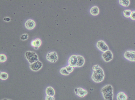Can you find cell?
<instances>
[{
  "mask_svg": "<svg viewBox=\"0 0 135 100\" xmlns=\"http://www.w3.org/2000/svg\"><path fill=\"white\" fill-rule=\"evenodd\" d=\"M101 92L105 100H113V88L111 85H107L102 87Z\"/></svg>",
  "mask_w": 135,
  "mask_h": 100,
  "instance_id": "cell-1",
  "label": "cell"
},
{
  "mask_svg": "<svg viewBox=\"0 0 135 100\" xmlns=\"http://www.w3.org/2000/svg\"><path fill=\"white\" fill-rule=\"evenodd\" d=\"M46 93L47 95L54 96L55 94V91L54 88L51 87H48L46 89Z\"/></svg>",
  "mask_w": 135,
  "mask_h": 100,
  "instance_id": "cell-15",
  "label": "cell"
},
{
  "mask_svg": "<svg viewBox=\"0 0 135 100\" xmlns=\"http://www.w3.org/2000/svg\"><path fill=\"white\" fill-rule=\"evenodd\" d=\"M35 25L36 24L35 22L33 20L31 19L28 20L25 24L26 27L29 30L33 29L35 27Z\"/></svg>",
  "mask_w": 135,
  "mask_h": 100,
  "instance_id": "cell-11",
  "label": "cell"
},
{
  "mask_svg": "<svg viewBox=\"0 0 135 100\" xmlns=\"http://www.w3.org/2000/svg\"><path fill=\"white\" fill-rule=\"evenodd\" d=\"M66 69L67 70V71L69 72V73H71L73 72V70H74V68H73V67L72 66H71L68 65L66 66L65 67Z\"/></svg>",
  "mask_w": 135,
  "mask_h": 100,
  "instance_id": "cell-22",
  "label": "cell"
},
{
  "mask_svg": "<svg viewBox=\"0 0 135 100\" xmlns=\"http://www.w3.org/2000/svg\"><path fill=\"white\" fill-rule=\"evenodd\" d=\"M127 96L123 92H120L117 94L116 96L117 100H127Z\"/></svg>",
  "mask_w": 135,
  "mask_h": 100,
  "instance_id": "cell-13",
  "label": "cell"
},
{
  "mask_svg": "<svg viewBox=\"0 0 135 100\" xmlns=\"http://www.w3.org/2000/svg\"><path fill=\"white\" fill-rule=\"evenodd\" d=\"M77 57L78 58V63L77 67H82L85 63V60L84 58L80 55L77 56Z\"/></svg>",
  "mask_w": 135,
  "mask_h": 100,
  "instance_id": "cell-12",
  "label": "cell"
},
{
  "mask_svg": "<svg viewBox=\"0 0 135 100\" xmlns=\"http://www.w3.org/2000/svg\"><path fill=\"white\" fill-rule=\"evenodd\" d=\"M45 100H55V98L54 96L47 95L45 97Z\"/></svg>",
  "mask_w": 135,
  "mask_h": 100,
  "instance_id": "cell-24",
  "label": "cell"
},
{
  "mask_svg": "<svg viewBox=\"0 0 135 100\" xmlns=\"http://www.w3.org/2000/svg\"><path fill=\"white\" fill-rule=\"evenodd\" d=\"M99 66L98 64L95 65L93 66V71H95V70H97L99 68Z\"/></svg>",
  "mask_w": 135,
  "mask_h": 100,
  "instance_id": "cell-26",
  "label": "cell"
},
{
  "mask_svg": "<svg viewBox=\"0 0 135 100\" xmlns=\"http://www.w3.org/2000/svg\"><path fill=\"white\" fill-rule=\"evenodd\" d=\"M47 59L51 62H55L58 60V56L56 52L48 53L47 55Z\"/></svg>",
  "mask_w": 135,
  "mask_h": 100,
  "instance_id": "cell-7",
  "label": "cell"
},
{
  "mask_svg": "<svg viewBox=\"0 0 135 100\" xmlns=\"http://www.w3.org/2000/svg\"><path fill=\"white\" fill-rule=\"evenodd\" d=\"M78 63V58L77 56L72 55L70 57L68 60L69 65L72 67H77Z\"/></svg>",
  "mask_w": 135,
  "mask_h": 100,
  "instance_id": "cell-10",
  "label": "cell"
},
{
  "mask_svg": "<svg viewBox=\"0 0 135 100\" xmlns=\"http://www.w3.org/2000/svg\"><path fill=\"white\" fill-rule=\"evenodd\" d=\"M42 62L38 61L36 62H34L32 64H31L30 66V68L32 70L34 71H37L40 69H41L42 67Z\"/></svg>",
  "mask_w": 135,
  "mask_h": 100,
  "instance_id": "cell-8",
  "label": "cell"
},
{
  "mask_svg": "<svg viewBox=\"0 0 135 100\" xmlns=\"http://www.w3.org/2000/svg\"><path fill=\"white\" fill-rule=\"evenodd\" d=\"M130 18L132 20H135V11L132 12Z\"/></svg>",
  "mask_w": 135,
  "mask_h": 100,
  "instance_id": "cell-25",
  "label": "cell"
},
{
  "mask_svg": "<svg viewBox=\"0 0 135 100\" xmlns=\"http://www.w3.org/2000/svg\"><path fill=\"white\" fill-rule=\"evenodd\" d=\"M8 77V73L6 72H1L0 74V78L3 80H5L7 79Z\"/></svg>",
  "mask_w": 135,
  "mask_h": 100,
  "instance_id": "cell-19",
  "label": "cell"
},
{
  "mask_svg": "<svg viewBox=\"0 0 135 100\" xmlns=\"http://www.w3.org/2000/svg\"><path fill=\"white\" fill-rule=\"evenodd\" d=\"M28 35L27 34H23V35H22L21 36H20V39L23 41H25L27 39H28Z\"/></svg>",
  "mask_w": 135,
  "mask_h": 100,
  "instance_id": "cell-23",
  "label": "cell"
},
{
  "mask_svg": "<svg viewBox=\"0 0 135 100\" xmlns=\"http://www.w3.org/2000/svg\"><path fill=\"white\" fill-rule=\"evenodd\" d=\"M60 72L62 75H68L70 73L67 71L65 68H61L60 70Z\"/></svg>",
  "mask_w": 135,
  "mask_h": 100,
  "instance_id": "cell-20",
  "label": "cell"
},
{
  "mask_svg": "<svg viewBox=\"0 0 135 100\" xmlns=\"http://www.w3.org/2000/svg\"><path fill=\"white\" fill-rule=\"evenodd\" d=\"M34 48H35V49H37L38 48H37V47H34Z\"/></svg>",
  "mask_w": 135,
  "mask_h": 100,
  "instance_id": "cell-29",
  "label": "cell"
},
{
  "mask_svg": "<svg viewBox=\"0 0 135 100\" xmlns=\"http://www.w3.org/2000/svg\"><path fill=\"white\" fill-rule=\"evenodd\" d=\"M25 56L27 59L31 64L39 61L38 57L35 53L31 51H28L25 53Z\"/></svg>",
  "mask_w": 135,
  "mask_h": 100,
  "instance_id": "cell-3",
  "label": "cell"
},
{
  "mask_svg": "<svg viewBox=\"0 0 135 100\" xmlns=\"http://www.w3.org/2000/svg\"><path fill=\"white\" fill-rule=\"evenodd\" d=\"M97 46L100 51L104 52L109 50L108 47L103 41H99L97 42Z\"/></svg>",
  "mask_w": 135,
  "mask_h": 100,
  "instance_id": "cell-6",
  "label": "cell"
},
{
  "mask_svg": "<svg viewBox=\"0 0 135 100\" xmlns=\"http://www.w3.org/2000/svg\"><path fill=\"white\" fill-rule=\"evenodd\" d=\"M132 11L130 10H125L123 11L124 15L126 18H128L131 16Z\"/></svg>",
  "mask_w": 135,
  "mask_h": 100,
  "instance_id": "cell-18",
  "label": "cell"
},
{
  "mask_svg": "<svg viewBox=\"0 0 135 100\" xmlns=\"http://www.w3.org/2000/svg\"><path fill=\"white\" fill-rule=\"evenodd\" d=\"M105 75L104 70L100 67L95 71H93L92 75V79L95 83H100L104 80Z\"/></svg>",
  "mask_w": 135,
  "mask_h": 100,
  "instance_id": "cell-2",
  "label": "cell"
},
{
  "mask_svg": "<svg viewBox=\"0 0 135 100\" xmlns=\"http://www.w3.org/2000/svg\"><path fill=\"white\" fill-rule=\"evenodd\" d=\"M124 57L126 59L131 62H135V51L128 50L126 51L124 54Z\"/></svg>",
  "mask_w": 135,
  "mask_h": 100,
  "instance_id": "cell-5",
  "label": "cell"
},
{
  "mask_svg": "<svg viewBox=\"0 0 135 100\" xmlns=\"http://www.w3.org/2000/svg\"><path fill=\"white\" fill-rule=\"evenodd\" d=\"M7 60V58L5 55L0 54V62H5Z\"/></svg>",
  "mask_w": 135,
  "mask_h": 100,
  "instance_id": "cell-21",
  "label": "cell"
},
{
  "mask_svg": "<svg viewBox=\"0 0 135 100\" xmlns=\"http://www.w3.org/2000/svg\"><path fill=\"white\" fill-rule=\"evenodd\" d=\"M119 3L120 5L126 7H128L130 4V1L129 0H120Z\"/></svg>",
  "mask_w": 135,
  "mask_h": 100,
  "instance_id": "cell-17",
  "label": "cell"
},
{
  "mask_svg": "<svg viewBox=\"0 0 135 100\" xmlns=\"http://www.w3.org/2000/svg\"><path fill=\"white\" fill-rule=\"evenodd\" d=\"M10 19L9 18H5L4 19V20L5 21L9 22L10 21Z\"/></svg>",
  "mask_w": 135,
  "mask_h": 100,
  "instance_id": "cell-27",
  "label": "cell"
},
{
  "mask_svg": "<svg viewBox=\"0 0 135 100\" xmlns=\"http://www.w3.org/2000/svg\"><path fill=\"white\" fill-rule=\"evenodd\" d=\"M11 100L10 99H2V100Z\"/></svg>",
  "mask_w": 135,
  "mask_h": 100,
  "instance_id": "cell-28",
  "label": "cell"
},
{
  "mask_svg": "<svg viewBox=\"0 0 135 100\" xmlns=\"http://www.w3.org/2000/svg\"><path fill=\"white\" fill-rule=\"evenodd\" d=\"M75 92L76 94L81 98H83L87 95L88 92L87 90H85L82 88H75Z\"/></svg>",
  "mask_w": 135,
  "mask_h": 100,
  "instance_id": "cell-9",
  "label": "cell"
},
{
  "mask_svg": "<svg viewBox=\"0 0 135 100\" xmlns=\"http://www.w3.org/2000/svg\"><path fill=\"white\" fill-rule=\"evenodd\" d=\"M31 45L34 47L38 48L41 45V41L39 39H37L34 41H32Z\"/></svg>",
  "mask_w": 135,
  "mask_h": 100,
  "instance_id": "cell-16",
  "label": "cell"
},
{
  "mask_svg": "<svg viewBox=\"0 0 135 100\" xmlns=\"http://www.w3.org/2000/svg\"><path fill=\"white\" fill-rule=\"evenodd\" d=\"M102 57L105 62H110L113 59V54L111 50H108L103 53L102 55Z\"/></svg>",
  "mask_w": 135,
  "mask_h": 100,
  "instance_id": "cell-4",
  "label": "cell"
},
{
  "mask_svg": "<svg viewBox=\"0 0 135 100\" xmlns=\"http://www.w3.org/2000/svg\"><path fill=\"white\" fill-rule=\"evenodd\" d=\"M99 9L97 6H94L92 7L90 9V12L91 14L93 16H97L99 14Z\"/></svg>",
  "mask_w": 135,
  "mask_h": 100,
  "instance_id": "cell-14",
  "label": "cell"
}]
</instances>
